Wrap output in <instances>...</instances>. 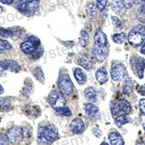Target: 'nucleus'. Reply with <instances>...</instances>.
Here are the masks:
<instances>
[{
  "label": "nucleus",
  "mask_w": 145,
  "mask_h": 145,
  "mask_svg": "<svg viewBox=\"0 0 145 145\" xmlns=\"http://www.w3.org/2000/svg\"><path fill=\"white\" fill-rule=\"evenodd\" d=\"M138 92H139V94H140L141 95L145 96V84L140 86L139 90H138Z\"/></svg>",
  "instance_id": "obj_41"
},
{
  "label": "nucleus",
  "mask_w": 145,
  "mask_h": 145,
  "mask_svg": "<svg viewBox=\"0 0 145 145\" xmlns=\"http://www.w3.org/2000/svg\"><path fill=\"white\" fill-rule=\"evenodd\" d=\"M10 101L7 98H0V109L2 110H6L10 107Z\"/></svg>",
  "instance_id": "obj_34"
},
{
  "label": "nucleus",
  "mask_w": 145,
  "mask_h": 145,
  "mask_svg": "<svg viewBox=\"0 0 145 145\" xmlns=\"http://www.w3.org/2000/svg\"><path fill=\"white\" fill-rule=\"evenodd\" d=\"M111 20L112 21V24L114 25V31H119L122 29V23L119 20V18L116 16L111 17Z\"/></svg>",
  "instance_id": "obj_31"
},
{
  "label": "nucleus",
  "mask_w": 145,
  "mask_h": 145,
  "mask_svg": "<svg viewBox=\"0 0 145 145\" xmlns=\"http://www.w3.org/2000/svg\"><path fill=\"white\" fill-rule=\"evenodd\" d=\"M141 53H142L143 54H145V41L144 42L143 45H142V48H141V50H140Z\"/></svg>",
  "instance_id": "obj_43"
},
{
  "label": "nucleus",
  "mask_w": 145,
  "mask_h": 145,
  "mask_svg": "<svg viewBox=\"0 0 145 145\" xmlns=\"http://www.w3.org/2000/svg\"><path fill=\"white\" fill-rule=\"evenodd\" d=\"M73 75L76 81L79 85H83L86 81V75L84 71L80 68H76L73 71Z\"/></svg>",
  "instance_id": "obj_17"
},
{
  "label": "nucleus",
  "mask_w": 145,
  "mask_h": 145,
  "mask_svg": "<svg viewBox=\"0 0 145 145\" xmlns=\"http://www.w3.org/2000/svg\"><path fill=\"white\" fill-rule=\"evenodd\" d=\"M110 112L113 116H118L121 112V108H120V103L116 101H111L110 104Z\"/></svg>",
  "instance_id": "obj_25"
},
{
  "label": "nucleus",
  "mask_w": 145,
  "mask_h": 145,
  "mask_svg": "<svg viewBox=\"0 0 145 145\" xmlns=\"http://www.w3.org/2000/svg\"><path fill=\"white\" fill-rule=\"evenodd\" d=\"M2 11H3V8H2V7H1V6H0V14L2 13Z\"/></svg>",
  "instance_id": "obj_47"
},
{
  "label": "nucleus",
  "mask_w": 145,
  "mask_h": 145,
  "mask_svg": "<svg viewBox=\"0 0 145 145\" xmlns=\"http://www.w3.org/2000/svg\"><path fill=\"white\" fill-rule=\"evenodd\" d=\"M55 111V113L57 115V116H66V117H69L72 115V112L70 110V108L67 107H62V108L56 109L54 110Z\"/></svg>",
  "instance_id": "obj_29"
},
{
  "label": "nucleus",
  "mask_w": 145,
  "mask_h": 145,
  "mask_svg": "<svg viewBox=\"0 0 145 145\" xmlns=\"http://www.w3.org/2000/svg\"><path fill=\"white\" fill-rule=\"evenodd\" d=\"M18 32L15 28H10V29H5V28H0V35L4 38H10L13 37L15 36H18Z\"/></svg>",
  "instance_id": "obj_21"
},
{
  "label": "nucleus",
  "mask_w": 145,
  "mask_h": 145,
  "mask_svg": "<svg viewBox=\"0 0 145 145\" xmlns=\"http://www.w3.org/2000/svg\"><path fill=\"white\" fill-rule=\"evenodd\" d=\"M111 7L116 15H121L126 11V7L122 0H111Z\"/></svg>",
  "instance_id": "obj_13"
},
{
  "label": "nucleus",
  "mask_w": 145,
  "mask_h": 145,
  "mask_svg": "<svg viewBox=\"0 0 145 145\" xmlns=\"http://www.w3.org/2000/svg\"><path fill=\"white\" fill-rule=\"evenodd\" d=\"M94 43L96 46H107V35L102 31V30L98 28L95 32L94 35Z\"/></svg>",
  "instance_id": "obj_12"
},
{
  "label": "nucleus",
  "mask_w": 145,
  "mask_h": 145,
  "mask_svg": "<svg viewBox=\"0 0 145 145\" xmlns=\"http://www.w3.org/2000/svg\"><path fill=\"white\" fill-rule=\"evenodd\" d=\"M128 41L131 46L138 47L145 41V26L137 25L130 31L128 35Z\"/></svg>",
  "instance_id": "obj_2"
},
{
  "label": "nucleus",
  "mask_w": 145,
  "mask_h": 145,
  "mask_svg": "<svg viewBox=\"0 0 145 145\" xmlns=\"http://www.w3.org/2000/svg\"><path fill=\"white\" fill-rule=\"evenodd\" d=\"M110 75L114 81H125L130 78L128 75V72L123 63L119 61H113L111 64Z\"/></svg>",
  "instance_id": "obj_4"
},
{
  "label": "nucleus",
  "mask_w": 145,
  "mask_h": 145,
  "mask_svg": "<svg viewBox=\"0 0 145 145\" xmlns=\"http://www.w3.org/2000/svg\"><path fill=\"white\" fill-rule=\"evenodd\" d=\"M109 54L108 47L107 46H96L93 50V55L98 63H101L105 60Z\"/></svg>",
  "instance_id": "obj_9"
},
{
  "label": "nucleus",
  "mask_w": 145,
  "mask_h": 145,
  "mask_svg": "<svg viewBox=\"0 0 145 145\" xmlns=\"http://www.w3.org/2000/svg\"><path fill=\"white\" fill-rule=\"evenodd\" d=\"M108 0H97V7L99 11H103L105 9Z\"/></svg>",
  "instance_id": "obj_35"
},
{
  "label": "nucleus",
  "mask_w": 145,
  "mask_h": 145,
  "mask_svg": "<svg viewBox=\"0 0 145 145\" xmlns=\"http://www.w3.org/2000/svg\"><path fill=\"white\" fill-rule=\"evenodd\" d=\"M138 107L142 113L145 114V99H141L138 102Z\"/></svg>",
  "instance_id": "obj_38"
},
{
  "label": "nucleus",
  "mask_w": 145,
  "mask_h": 145,
  "mask_svg": "<svg viewBox=\"0 0 145 145\" xmlns=\"http://www.w3.org/2000/svg\"><path fill=\"white\" fill-rule=\"evenodd\" d=\"M134 87V82H133V81H132L131 78L123 82V92L125 94H126V95H129V94H131L133 92Z\"/></svg>",
  "instance_id": "obj_20"
},
{
  "label": "nucleus",
  "mask_w": 145,
  "mask_h": 145,
  "mask_svg": "<svg viewBox=\"0 0 145 145\" xmlns=\"http://www.w3.org/2000/svg\"><path fill=\"white\" fill-rule=\"evenodd\" d=\"M101 145H109V144H108L107 143V142H102V143L101 144Z\"/></svg>",
  "instance_id": "obj_46"
},
{
  "label": "nucleus",
  "mask_w": 145,
  "mask_h": 145,
  "mask_svg": "<svg viewBox=\"0 0 145 145\" xmlns=\"http://www.w3.org/2000/svg\"><path fill=\"white\" fill-rule=\"evenodd\" d=\"M85 112L87 116L92 118L99 112V108L93 103H87L85 105Z\"/></svg>",
  "instance_id": "obj_19"
},
{
  "label": "nucleus",
  "mask_w": 145,
  "mask_h": 145,
  "mask_svg": "<svg viewBox=\"0 0 145 145\" xmlns=\"http://www.w3.org/2000/svg\"><path fill=\"white\" fill-rule=\"evenodd\" d=\"M48 102L54 110L65 107L66 100L61 91L52 90L48 95Z\"/></svg>",
  "instance_id": "obj_6"
},
{
  "label": "nucleus",
  "mask_w": 145,
  "mask_h": 145,
  "mask_svg": "<svg viewBox=\"0 0 145 145\" xmlns=\"http://www.w3.org/2000/svg\"><path fill=\"white\" fill-rule=\"evenodd\" d=\"M92 132H93V134H94L95 137H97V138H99V137H102V131H101L99 129H98V128H94V129H93Z\"/></svg>",
  "instance_id": "obj_39"
},
{
  "label": "nucleus",
  "mask_w": 145,
  "mask_h": 145,
  "mask_svg": "<svg viewBox=\"0 0 145 145\" xmlns=\"http://www.w3.org/2000/svg\"><path fill=\"white\" fill-rule=\"evenodd\" d=\"M0 69L2 71H10L11 72H18L20 70V65L12 59H4L0 61Z\"/></svg>",
  "instance_id": "obj_10"
},
{
  "label": "nucleus",
  "mask_w": 145,
  "mask_h": 145,
  "mask_svg": "<svg viewBox=\"0 0 145 145\" xmlns=\"http://www.w3.org/2000/svg\"><path fill=\"white\" fill-rule=\"evenodd\" d=\"M89 41V34H88L86 31H82L80 33V36H79V42L81 46H83V47H84V46H86V45H87Z\"/></svg>",
  "instance_id": "obj_30"
},
{
  "label": "nucleus",
  "mask_w": 145,
  "mask_h": 145,
  "mask_svg": "<svg viewBox=\"0 0 145 145\" xmlns=\"http://www.w3.org/2000/svg\"><path fill=\"white\" fill-rule=\"evenodd\" d=\"M84 94H85V97L87 100L90 101V102H95L97 101L98 98V94L97 91H96L92 86H89L85 89L84 91Z\"/></svg>",
  "instance_id": "obj_18"
},
{
  "label": "nucleus",
  "mask_w": 145,
  "mask_h": 145,
  "mask_svg": "<svg viewBox=\"0 0 145 145\" xmlns=\"http://www.w3.org/2000/svg\"><path fill=\"white\" fill-rule=\"evenodd\" d=\"M138 20L142 23H145V2H142V5L138 7L137 12Z\"/></svg>",
  "instance_id": "obj_26"
},
{
  "label": "nucleus",
  "mask_w": 145,
  "mask_h": 145,
  "mask_svg": "<svg viewBox=\"0 0 145 145\" xmlns=\"http://www.w3.org/2000/svg\"><path fill=\"white\" fill-rule=\"evenodd\" d=\"M58 137L56 125L47 123L40 125L37 134V142L39 145H50Z\"/></svg>",
  "instance_id": "obj_1"
},
{
  "label": "nucleus",
  "mask_w": 145,
  "mask_h": 145,
  "mask_svg": "<svg viewBox=\"0 0 145 145\" xmlns=\"http://www.w3.org/2000/svg\"><path fill=\"white\" fill-rule=\"evenodd\" d=\"M12 49V45L10 42L5 39H0V52H3L5 51Z\"/></svg>",
  "instance_id": "obj_32"
},
{
  "label": "nucleus",
  "mask_w": 145,
  "mask_h": 145,
  "mask_svg": "<svg viewBox=\"0 0 145 145\" xmlns=\"http://www.w3.org/2000/svg\"><path fill=\"white\" fill-rule=\"evenodd\" d=\"M10 142L12 144L20 143L25 137L30 135L29 131L26 129L22 128L20 126H15L7 131V133Z\"/></svg>",
  "instance_id": "obj_5"
},
{
  "label": "nucleus",
  "mask_w": 145,
  "mask_h": 145,
  "mask_svg": "<svg viewBox=\"0 0 145 145\" xmlns=\"http://www.w3.org/2000/svg\"><path fill=\"white\" fill-rule=\"evenodd\" d=\"M109 141L112 145H124V140L118 132L112 131L109 134Z\"/></svg>",
  "instance_id": "obj_16"
},
{
  "label": "nucleus",
  "mask_w": 145,
  "mask_h": 145,
  "mask_svg": "<svg viewBox=\"0 0 145 145\" xmlns=\"http://www.w3.org/2000/svg\"><path fill=\"white\" fill-rule=\"evenodd\" d=\"M40 44L34 43L33 41L28 39V41H24L20 44V49L22 52L27 54H32L38 50Z\"/></svg>",
  "instance_id": "obj_11"
},
{
  "label": "nucleus",
  "mask_w": 145,
  "mask_h": 145,
  "mask_svg": "<svg viewBox=\"0 0 145 145\" xmlns=\"http://www.w3.org/2000/svg\"><path fill=\"white\" fill-rule=\"evenodd\" d=\"M33 75L37 81H39L41 84H44V75L41 67H36L33 71Z\"/></svg>",
  "instance_id": "obj_23"
},
{
  "label": "nucleus",
  "mask_w": 145,
  "mask_h": 145,
  "mask_svg": "<svg viewBox=\"0 0 145 145\" xmlns=\"http://www.w3.org/2000/svg\"><path fill=\"white\" fill-rule=\"evenodd\" d=\"M16 7L23 15L31 16L38 9L39 0H15Z\"/></svg>",
  "instance_id": "obj_3"
},
{
  "label": "nucleus",
  "mask_w": 145,
  "mask_h": 145,
  "mask_svg": "<svg viewBox=\"0 0 145 145\" xmlns=\"http://www.w3.org/2000/svg\"><path fill=\"white\" fill-rule=\"evenodd\" d=\"M88 15L91 19H94L97 15V9L93 3H90L88 6Z\"/></svg>",
  "instance_id": "obj_33"
},
{
  "label": "nucleus",
  "mask_w": 145,
  "mask_h": 145,
  "mask_svg": "<svg viewBox=\"0 0 145 145\" xmlns=\"http://www.w3.org/2000/svg\"><path fill=\"white\" fill-rule=\"evenodd\" d=\"M131 68L140 79L143 78L145 69V59L137 55L133 56L130 59Z\"/></svg>",
  "instance_id": "obj_8"
},
{
  "label": "nucleus",
  "mask_w": 145,
  "mask_h": 145,
  "mask_svg": "<svg viewBox=\"0 0 145 145\" xmlns=\"http://www.w3.org/2000/svg\"><path fill=\"white\" fill-rule=\"evenodd\" d=\"M139 118H140V120H141V122H142V127H143L144 130L145 131V114L142 113V112H141Z\"/></svg>",
  "instance_id": "obj_40"
},
{
  "label": "nucleus",
  "mask_w": 145,
  "mask_h": 145,
  "mask_svg": "<svg viewBox=\"0 0 145 145\" xmlns=\"http://www.w3.org/2000/svg\"><path fill=\"white\" fill-rule=\"evenodd\" d=\"M120 106L121 108V112H123L124 115H129L131 112V106L129 102L125 99H121L120 101Z\"/></svg>",
  "instance_id": "obj_24"
},
{
  "label": "nucleus",
  "mask_w": 145,
  "mask_h": 145,
  "mask_svg": "<svg viewBox=\"0 0 145 145\" xmlns=\"http://www.w3.org/2000/svg\"><path fill=\"white\" fill-rule=\"evenodd\" d=\"M70 129L74 134H81L84 130V121L80 118H74L70 124Z\"/></svg>",
  "instance_id": "obj_14"
},
{
  "label": "nucleus",
  "mask_w": 145,
  "mask_h": 145,
  "mask_svg": "<svg viewBox=\"0 0 145 145\" xmlns=\"http://www.w3.org/2000/svg\"><path fill=\"white\" fill-rule=\"evenodd\" d=\"M122 1L124 2L127 9L131 8L134 4L137 3V0H122Z\"/></svg>",
  "instance_id": "obj_37"
},
{
  "label": "nucleus",
  "mask_w": 145,
  "mask_h": 145,
  "mask_svg": "<svg viewBox=\"0 0 145 145\" xmlns=\"http://www.w3.org/2000/svg\"><path fill=\"white\" fill-rule=\"evenodd\" d=\"M10 138L7 134H0V145H8L10 143Z\"/></svg>",
  "instance_id": "obj_36"
},
{
  "label": "nucleus",
  "mask_w": 145,
  "mask_h": 145,
  "mask_svg": "<svg viewBox=\"0 0 145 145\" xmlns=\"http://www.w3.org/2000/svg\"><path fill=\"white\" fill-rule=\"evenodd\" d=\"M78 63L83 67L86 70H91L93 68V64L86 57L84 56H80L77 59Z\"/></svg>",
  "instance_id": "obj_22"
},
{
  "label": "nucleus",
  "mask_w": 145,
  "mask_h": 145,
  "mask_svg": "<svg viewBox=\"0 0 145 145\" xmlns=\"http://www.w3.org/2000/svg\"><path fill=\"white\" fill-rule=\"evenodd\" d=\"M14 1L15 0H0V2L5 5H11L12 3H13Z\"/></svg>",
  "instance_id": "obj_42"
},
{
  "label": "nucleus",
  "mask_w": 145,
  "mask_h": 145,
  "mask_svg": "<svg viewBox=\"0 0 145 145\" xmlns=\"http://www.w3.org/2000/svg\"><path fill=\"white\" fill-rule=\"evenodd\" d=\"M112 39L115 43L121 44L125 42L126 36H125V34L124 33H115V34H113L112 36Z\"/></svg>",
  "instance_id": "obj_27"
},
{
  "label": "nucleus",
  "mask_w": 145,
  "mask_h": 145,
  "mask_svg": "<svg viewBox=\"0 0 145 145\" xmlns=\"http://www.w3.org/2000/svg\"><path fill=\"white\" fill-rule=\"evenodd\" d=\"M96 79L100 84H104L108 81V74L105 67H101L95 73Z\"/></svg>",
  "instance_id": "obj_15"
},
{
  "label": "nucleus",
  "mask_w": 145,
  "mask_h": 145,
  "mask_svg": "<svg viewBox=\"0 0 145 145\" xmlns=\"http://www.w3.org/2000/svg\"><path fill=\"white\" fill-rule=\"evenodd\" d=\"M3 92H4V89L3 87H2V85H1V84H0V94H2Z\"/></svg>",
  "instance_id": "obj_44"
},
{
  "label": "nucleus",
  "mask_w": 145,
  "mask_h": 145,
  "mask_svg": "<svg viewBox=\"0 0 145 145\" xmlns=\"http://www.w3.org/2000/svg\"><path fill=\"white\" fill-rule=\"evenodd\" d=\"M130 122L129 118H127L126 115H120L118 116L115 120V123L118 127H121L123 125Z\"/></svg>",
  "instance_id": "obj_28"
},
{
  "label": "nucleus",
  "mask_w": 145,
  "mask_h": 145,
  "mask_svg": "<svg viewBox=\"0 0 145 145\" xmlns=\"http://www.w3.org/2000/svg\"><path fill=\"white\" fill-rule=\"evenodd\" d=\"M137 145H145V142H143V141H141V142H138L137 144Z\"/></svg>",
  "instance_id": "obj_45"
},
{
  "label": "nucleus",
  "mask_w": 145,
  "mask_h": 145,
  "mask_svg": "<svg viewBox=\"0 0 145 145\" xmlns=\"http://www.w3.org/2000/svg\"><path fill=\"white\" fill-rule=\"evenodd\" d=\"M59 90L65 95H70L73 91V84L68 73H63L59 77L57 81Z\"/></svg>",
  "instance_id": "obj_7"
}]
</instances>
